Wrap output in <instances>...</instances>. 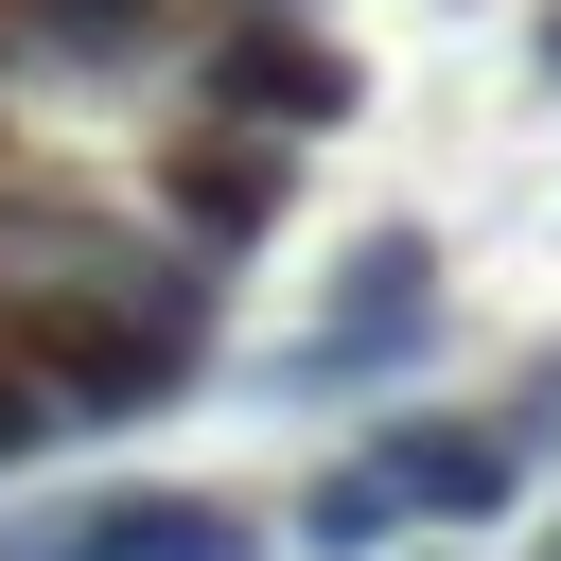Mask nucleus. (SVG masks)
Wrapping results in <instances>:
<instances>
[{"label":"nucleus","instance_id":"nucleus-1","mask_svg":"<svg viewBox=\"0 0 561 561\" xmlns=\"http://www.w3.org/2000/svg\"><path fill=\"white\" fill-rule=\"evenodd\" d=\"M175 53H193V105H210V123H263V140H298V123H351V53H333V35H298L280 0H228V18H193Z\"/></svg>","mask_w":561,"mask_h":561},{"label":"nucleus","instance_id":"nucleus-2","mask_svg":"<svg viewBox=\"0 0 561 561\" xmlns=\"http://www.w3.org/2000/svg\"><path fill=\"white\" fill-rule=\"evenodd\" d=\"M280 193H298V158H280L263 123H193V140H158V228H175L193 263L263 245V228H280Z\"/></svg>","mask_w":561,"mask_h":561},{"label":"nucleus","instance_id":"nucleus-3","mask_svg":"<svg viewBox=\"0 0 561 561\" xmlns=\"http://www.w3.org/2000/svg\"><path fill=\"white\" fill-rule=\"evenodd\" d=\"M421 316H438V245H421V228H368V245H351V298L298 333V386H368V368H403Z\"/></svg>","mask_w":561,"mask_h":561},{"label":"nucleus","instance_id":"nucleus-4","mask_svg":"<svg viewBox=\"0 0 561 561\" xmlns=\"http://www.w3.org/2000/svg\"><path fill=\"white\" fill-rule=\"evenodd\" d=\"M0 561H263V543H245V508H210V491H105V508H70V526H18Z\"/></svg>","mask_w":561,"mask_h":561},{"label":"nucleus","instance_id":"nucleus-5","mask_svg":"<svg viewBox=\"0 0 561 561\" xmlns=\"http://www.w3.org/2000/svg\"><path fill=\"white\" fill-rule=\"evenodd\" d=\"M193 18L175 0H0V53L18 70H158Z\"/></svg>","mask_w":561,"mask_h":561},{"label":"nucleus","instance_id":"nucleus-6","mask_svg":"<svg viewBox=\"0 0 561 561\" xmlns=\"http://www.w3.org/2000/svg\"><path fill=\"white\" fill-rule=\"evenodd\" d=\"M368 473L403 491V526H491V508H508V473H526V438H421V421H403Z\"/></svg>","mask_w":561,"mask_h":561},{"label":"nucleus","instance_id":"nucleus-7","mask_svg":"<svg viewBox=\"0 0 561 561\" xmlns=\"http://www.w3.org/2000/svg\"><path fill=\"white\" fill-rule=\"evenodd\" d=\"M386 526H403V491H386V473H368V456H351V473H316V491H298V543H333V561H351V543H386Z\"/></svg>","mask_w":561,"mask_h":561},{"label":"nucleus","instance_id":"nucleus-8","mask_svg":"<svg viewBox=\"0 0 561 561\" xmlns=\"http://www.w3.org/2000/svg\"><path fill=\"white\" fill-rule=\"evenodd\" d=\"M35 438H70V421H53V386H35V368H18V351H0V473H18V456H35Z\"/></svg>","mask_w":561,"mask_h":561},{"label":"nucleus","instance_id":"nucleus-9","mask_svg":"<svg viewBox=\"0 0 561 561\" xmlns=\"http://www.w3.org/2000/svg\"><path fill=\"white\" fill-rule=\"evenodd\" d=\"M543 88H561V18H543Z\"/></svg>","mask_w":561,"mask_h":561},{"label":"nucleus","instance_id":"nucleus-10","mask_svg":"<svg viewBox=\"0 0 561 561\" xmlns=\"http://www.w3.org/2000/svg\"><path fill=\"white\" fill-rule=\"evenodd\" d=\"M0 70H18V53H0Z\"/></svg>","mask_w":561,"mask_h":561}]
</instances>
